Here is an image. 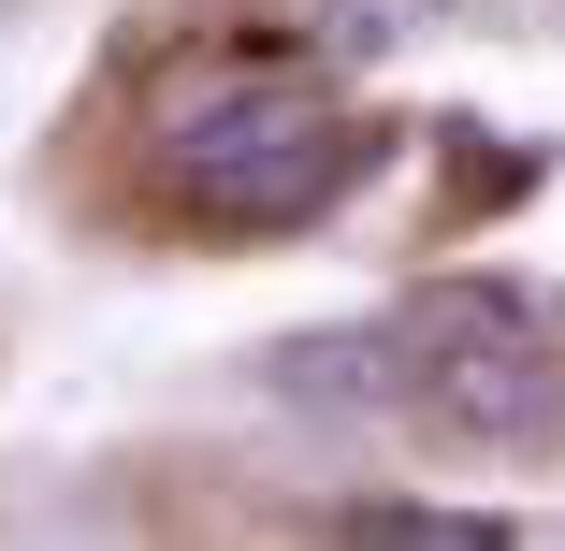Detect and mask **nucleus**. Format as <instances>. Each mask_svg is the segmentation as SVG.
I'll return each instance as SVG.
<instances>
[{"label": "nucleus", "instance_id": "obj_5", "mask_svg": "<svg viewBox=\"0 0 565 551\" xmlns=\"http://www.w3.org/2000/svg\"><path fill=\"white\" fill-rule=\"evenodd\" d=\"M435 15H479V30H508V15H522V0H435Z\"/></svg>", "mask_w": 565, "mask_h": 551}, {"label": "nucleus", "instance_id": "obj_2", "mask_svg": "<svg viewBox=\"0 0 565 551\" xmlns=\"http://www.w3.org/2000/svg\"><path fill=\"white\" fill-rule=\"evenodd\" d=\"M392 406L449 451H551L565 435V363H551V319L508 276H449L392 319Z\"/></svg>", "mask_w": 565, "mask_h": 551}, {"label": "nucleus", "instance_id": "obj_4", "mask_svg": "<svg viewBox=\"0 0 565 551\" xmlns=\"http://www.w3.org/2000/svg\"><path fill=\"white\" fill-rule=\"evenodd\" d=\"M349 537H493L479 508H349Z\"/></svg>", "mask_w": 565, "mask_h": 551}, {"label": "nucleus", "instance_id": "obj_1", "mask_svg": "<svg viewBox=\"0 0 565 551\" xmlns=\"http://www.w3.org/2000/svg\"><path fill=\"white\" fill-rule=\"evenodd\" d=\"M377 160V131L349 117V102L319 87L305 44H203L146 87V174L174 218H203V233H305V218L333 203Z\"/></svg>", "mask_w": 565, "mask_h": 551}, {"label": "nucleus", "instance_id": "obj_3", "mask_svg": "<svg viewBox=\"0 0 565 551\" xmlns=\"http://www.w3.org/2000/svg\"><path fill=\"white\" fill-rule=\"evenodd\" d=\"M435 0H319V59H392Z\"/></svg>", "mask_w": 565, "mask_h": 551}]
</instances>
